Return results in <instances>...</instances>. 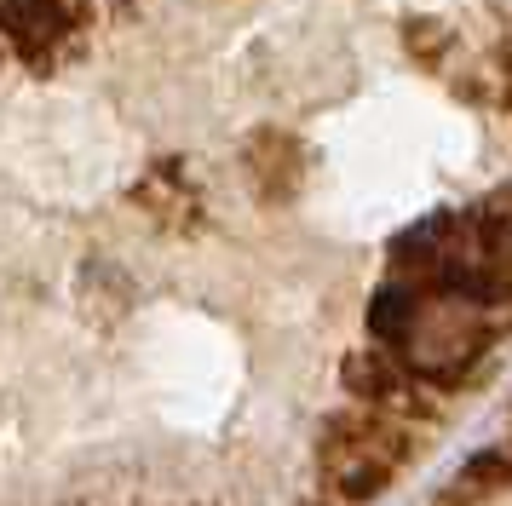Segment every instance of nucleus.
<instances>
[{"label":"nucleus","mask_w":512,"mask_h":506,"mask_svg":"<svg viewBox=\"0 0 512 506\" xmlns=\"http://www.w3.org/2000/svg\"><path fill=\"white\" fill-rule=\"evenodd\" d=\"M323 483L340 501H369L397 478V466L415 455V420H397L386 409L334 414L323 426Z\"/></svg>","instance_id":"obj_1"},{"label":"nucleus","mask_w":512,"mask_h":506,"mask_svg":"<svg viewBox=\"0 0 512 506\" xmlns=\"http://www.w3.org/2000/svg\"><path fill=\"white\" fill-rule=\"evenodd\" d=\"M346 386L363 397V409H386V414H397V420H415V426L438 409V397H443V391H432L420 374H409V368L397 363L392 345L351 351L346 357Z\"/></svg>","instance_id":"obj_2"},{"label":"nucleus","mask_w":512,"mask_h":506,"mask_svg":"<svg viewBox=\"0 0 512 506\" xmlns=\"http://www.w3.org/2000/svg\"><path fill=\"white\" fill-rule=\"evenodd\" d=\"M81 29V0H0V41L24 64H52Z\"/></svg>","instance_id":"obj_3"},{"label":"nucleus","mask_w":512,"mask_h":506,"mask_svg":"<svg viewBox=\"0 0 512 506\" xmlns=\"http://www.w3.org/2000/svg\"><path fill=\"white\" fill-rule=\"evenodd\" d=\"M248 167H254V179L265 196H288L294 184H300V144L282 133H259L254 144H248Z\"/></svg>","instance_id":"obj_4"},{"label":"nucleus","mask_w":512,"mask_h":506,"mask_svg":"<svg viewBox=\"0 0 512 506\" xmlns=\"http://www.w3.org/2000/svg\"><path fill=\"white\" fill-rule=\"evenodd\" d=\"M139 202L150 207L162 225H179V219L196 213V184L185 179V167H179V161H162V167L139 184Z\"/></svg>","instance_id":"obj_5"}]
</instances>
